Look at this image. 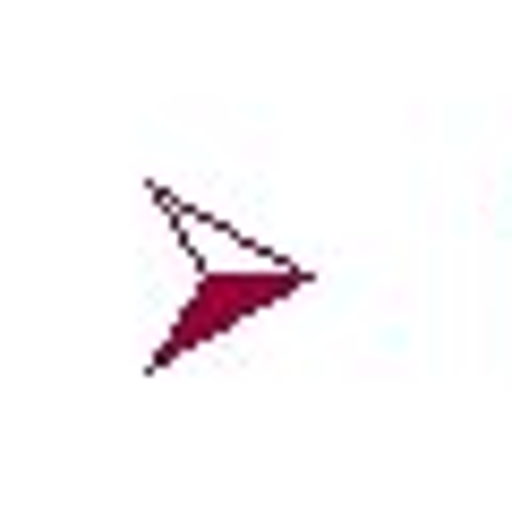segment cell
Segmentation results:
<instances>
[{
  "label": "cell",
  "mask_w": 512,
  "mask_h": 512,
  "mask_svg": "<svg viewBox=\"0 0 512 512\" xmlns=\"http://www.w3.org/2000/svg\"><path fill=\"white\" fill-rule=\"evenodd\" d=\"M282 291H299V274H256V282H205V299H197V308L180 316V333L163 342V359H180V350L197 342V333H214V325H222L231 308H248V299H282Z\"/></svg>",
  "instance_id": "cell-1"
}]
</instances>
